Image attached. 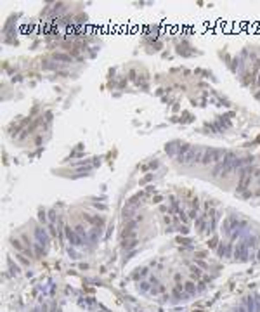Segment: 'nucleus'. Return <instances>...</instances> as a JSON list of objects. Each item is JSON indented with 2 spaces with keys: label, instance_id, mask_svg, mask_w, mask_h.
Wrapping results in <instances>:
<instances>
[{
  "label": "nucleus",
  "instance_id": "20e7f679",
  "mask_svg": "<svg viewBox=\"0 0 260 312\" xmlns=\"http://www.w3.org/2000/svg\"><path fill=\"white\" fill-rule=\"evenodd\" d=\"M35 238H37L38 244H42V246L49 244V234H47V231L42 229V227H38V229L35 231Z\"/></svg>",
  "mask_w": 260,
  "mask_h": 312
},
{
  "label": "nucleus",
  "instance_id": "4468645a",
  "mask_svg": "<svg viewBox=\"0 0 260 312\" xmlns=\"http://www.w3.org/2000/svg\"><path fill=\"white\" fill-rule=\"evenodd\" d=\"M215 244H217V238H213V239L210 241V246H215Z\"/></svg>",
  "mask_w": 260,
  "mask_h": 312
},
{
  "label": "nucleus",
  "instance_id": "6e6552de",
  "mask_svg": "<svg viewBox=\"0 0 260 312\" xmlns=\"http://www.w3.org/2000/svg\"><path fill=\"white\" fill-rule=\"evenodd\" d=\"M12 246H14V248H18L19 252H24V250H26V248H23V244L19 243V239H14V241H12Z\"/></svg>",
  "mask_w": 260,
  "mask_h": 312
},
{
  "label": "nucleus",
  "instance_id": "f257e3e1",
  "mask_svg": "<svg viewBox=\"0 0 260 312\" xmlns=\"http://www.w3.org/2000/svg\"><path fill=\"white\" fill-rule=\"evenodd\" d=\"M203 153L205 149H200V147H191L184 156H177L180 163H186V165H194V163H201L203 160Z\"/></svg>",
  "mask_w": 260,
  "mask_h": 312
},
{
  "label": "nucleus",
  "instance_id": "f8f14e48",
  "mask_svg": "<svg viewBox=\"0 0 260 312\" xmlns=\"http://www.w3.org/2000/svg\"><path fill=\"white\" fill-rule=\"evenodd\" d=\"M151 179H153V175H146L144 179H142V184H144V182H149Z\"/></svg>",
  "mask_w": 260,
  "mask_h": 312
},
{
  "label": "nucleus",
  "instance_id": "9d476101",
  "mask_svg": "<svg viewBox=\"0 0 260 312\" xmlns=\"http://www.w3.org/2000/svg\"><path fill=\"white\" fill-rule=\"evenodd\" d=\"M38 218H40V222H44V224H45V222H47V217H45V212H40V213H38Z\"/></svg>",
  "mask_w": 260,
  "mask_h": 312
},
{
  "label": "nucleus",
  "instance_id": "9b49d317",
  "mask_svg": "<svg viewBox=\"0 0 260 312\" xmlns=\"http://www.w3.org/2000/svg\"><path fill=\"white\" fill-rule=\"evenodd\" d=\"M186 289L189 291V293H193V291H194V284H193V283H187V284H186Z\"/></svg>",
  "mask_w": 260,
  "mask_h": 312
},
{
  "label": "nucleus",
  "instance_id": "f03ea898",
  "mask_svg": "<svg viewBox=\"0 0 260 312\" xmlns=\"http://www.w3.org/2000/svg\"><path fill=\"white\" fill-rule=\"evenodd\" d=\"M226 154H227V151H224V149H213V147H210V149H205L201 163H203V165L219 163V161H222V160H224V156H226Z\"/></svg>",
  "mask_w": 260,
  "mask_h": 312
},
{
  "label": "nucleus",
  "instance_id": "39448f33",
  "mask_svg": "<svg viewBox=\"0 0 260 312\" xmlns=\"http://www.w3.org/2000/svg\"><path fill=\"white\" fill-rule=\"evenodd\" d=\"M54 59H56V61H63V63H70V61H71V57L70 56H68V54H54Z\"/></svg>",
  "mask_w": 260,
  "mask_h": 312
},
{
  "label": "nucleus",
  "instance_id": "423d86ee",
  "mask_svg": "<svg viewBox=\"0 0 260 312\" xmlns=\"http://www.w3.org/2000/svg\"><path fill=\"white\" fill-rule=\"evenodd\" d=\"M7 263H9V267H11V272H12V274H18V272H19V267L14 265V262H12L11 258L7 260Z\"/></svg>",
  "mask_w": 260,
  "mask_h": 312
},
{
  "label": "nucleus",
  "instance_id": "1a4fd4ad",
  "mask_svg": "<svg viewBox=\"0 0 260 312\" xmlns=\"http://www.w3.org/2000/svg\"><path fill=\"white\" fill-rule=\"evenodd\" d=\"M139 288H141V289H149V283H146V281L139 283Z\"/></svg>",
  "mask_w": 260,
  "mask_h": 312
},
{
  "label": "nucleus",
  "instance_id": "ddd939ff",
  "mask_svg": "<svg viewBox=\"0 0 260 312\" xmlns=\"http://www.w3.org/2000/svg\"><path fill=\"white\" fill-rule=\"evenodd\" d=\"M156 166H158V161H151V163H149V168H156Z\"/></svg>",
  "mask_w": 260,
  "mask_h": 312
},
{
  "label": "nucleus",
  "instance_id": "0eeeda50",
  "mask_svg": "<svg viewBox=\"0 0 260 312\" xmlns=\"http://www.w3.org/2000/svg\"><path fill=\"white\" fill-rule=\"evenodd\" d=\"M75 231H76L78 236H87V229H83V226H76Z\"/></svg>",
  "mask_w": 260,
  "mask_h": 312
},
{
  "label": "nucleus",
  "instance_id": "2eb2a0df",
  "mask_svg": "<svg viewBox=\"0 0 260 312\" xmlns=\"http://www.w3.org/2000/svg\"><path fill=\"white\" fill-rule=\"evenodd\" d=\"M258 85H260V78H258Z\"/></svg>",
  "mask_w": 260,
  "mask_h": 312
},
{
  "label": "nucleus",
  "instance_id": "7ed1b4c3",
  "mask_svg": "<svg viewBox=\"0 0 260 312\" xmlns=\"http://www.w3.org/2000/svg\"><path fill=\"white\" fill-rule=\"evenodd\" d=\"M64 233H66V238H68V241H70L71 244H75V246H80V244H83L82 243V236H78L76 234V231H73L71 227H66L64 229Z\"/></svg>",
  "mask_w": 260,
  "mask_h": 312
}]
</instances>
